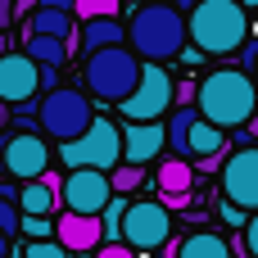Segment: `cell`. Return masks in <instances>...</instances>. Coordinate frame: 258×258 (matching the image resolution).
I'll return each mask as SVG.
<instances>
[{"label":"cell","instance_id":"1","mask_svg":"<svg viewBox=\"0 0 258 258\" xmlns=\"http://www.w3.org/2000/svg\"><path fill=\"white\" fill-rule=\"evenodd\" d=\"M132 54L141 63H168L177 54H186V18L172 0H145L132 23H127V36Z\"/></svg>","mask_w":258,"mask_h":258},{"label":"cell","instance_id":"2","mask_svg":"<svg viewBox=\"0 0 258 258\" xmlns=\"http://www.w3.org/2000/svg\"><path fill=\"white\" fill-rule=\"evenodd\" d=\"M254 104H258V86L245 68H213L195 91V113L204 122H213L218 132L245 127Z\"/></svg>","mask_w":258,"mask_h":258},{"label":"cell","instance_id":"3","mask_svg":"<svg viewBox=\"0 0 258 258\" xmlns=\"http://www.w3.org/2000/svg\"><path fill=\"white\" fill-rule=\"evenodd\" d=\"M181 18L195 54H231L249 41V9L236 0H200Z\"/></svg>","mask_w":258,"mask_h":258},{"label":"cell","instance_id":"4","mask_svg":"<svg viewBox=\"0 0 258 258\" xmlns=\"http://www.w3.org/2000/svg\"><path fill=\"white\" fill-rule=\"evenodd\" d=\"M136 77H141V59L127 45H100V50L86 54V68H82L86 91L95 100H109V104H118L122 95H132Z\"/></svg>","mask_w":258,"mask_h":258},{"label":"cell","instance_id":"5","mask_svg":"<svg viewBox=\"0 0 258 258\" xmlns=\"http://www.w3.org/2000/svg\"><path fill=\"white\" fill-rule=\"evenodd\" d=\"M59 159L68 168H100V172L118 168V159H122V132H118V122L91 118V127L82 136L59 141Z\"/></svg>","mask_w":258,"mask_h":258},{"label":"cell","instance_id":"6","mask_svg":"<svg viewBox=\"0 0 258 258\" xmlns=\"http://www.w3.org/2000/svg\"><path fill=\"white\" fill-rule=\"evenodd\" d=\"M172 77L163 73V63H141V77H136V86H132V95H122L118 100V109H122V118L127 122H159L177 100H172Z\"/></svg>","mask_w":258,"mask_h":258},{"label":"cell","instance_id":"7","mask_svg":"<svg viewBox=\"0 0 258 258\" xmlns=\"http://www.w3.org/2000/svg\"><path fill=\"white\" fill-rule=\"evenodd\" d=\"M91 100L77 91V86H54L41 104H36V122L45 127V136H54V141H73V136H82L86 127H91Z\"/></svg>","mask_w":258,"mask_h":258},{"label":"cell","instance_id":"8","mask_svg":"<svg viewBox=\"0 0 258 258\" xmlns=\"http://www.w3.org/2000/svg\"><path fill=\"white\" fill-rule=\"evenodd\" d=\"M118 240L132 245V249H145L154 254L159 245L172 240V213L159 204V200H136L122 209V222H118Z\"/></svg>","mask_w":258,"mask_h":258},{"label":"cell","instance_id":"9","mask_svg":"<svg viewBox=\"0 0 258 258\" xmlns=\"http://www.w3.org/2000/svg\"><path fill=\"white\" fill-rule=\"evenodd\" d=\"M218 181H222V200L254 213L258 209V145H240L236 154H227V163L218 168Z\"/></svg>","mask_w":258,"mask_h":258},{"label":"cell","instance_id":"10","mask_svg":"<svg viewBox=\"0 0 258 258\" xmlns=\"http://www.w3.org/2000/svg\"><path fill=\"white\" fill-rule=\"evenodd\" d=\"M0 168H5L9 177H18V181H36V177L50 168V145H45V136H36V132H14V136H5V141H0Z\"/></svg>","mask_w":258,"mask_h":258},{"label":"cell","instance_id":"11","mask_svg":"<svg viewBox=\"0 0 258 258\" xmlns=\"http://www.w3.org/2000/svg\"><path fill=\"white\" fill-rule=\"evenodd\" d=\"M113 186H109V172L100 168H68V177L59 181V200L68 213H100L109 204Z\"/></svg>","mask_w":258,"mask_h":258},{"label":"cell","instance_id":"12","mask_svg":"<svg viewBox=\"0 0 258 258\" xmlns=\"http://www.w3.org/2000/svg\"><path fill=\"white\" fill-rule=\"evenodd\" d=\"M36 73H41V63H32L23 50H18V54H0V100L14 104V109H23V104L41 91Z\"/></svg>","mask_w":258,"mask_h":258},{"label":"cell","instance_id":"13","mask_svg":"<svg viewBox=\"0 0 258 258\" xmlns=\"http://www.w3.org/2000/svg\"><path fill=\"white\" fill-rule=\"evenodd\" d=\"M54 240L77 258V254H91V249L104 240V231H100V218H95V213H63V218L54 222Z\"/></svg>","mask_w":258,"mask_h":258},{"label":"cell","instance_id":"14","mask_svg":"<svg viewBox=\"0 0 258 258\" xmlns=\"http://www.w3.org/2000/svg\"><path fill=\"white\" fill-rule=\"evenodd\" d=\"M163 145H168V136H163V122H132V127H122V163H150V159H159L163 154Z\"/></svg>","mask_w":258,"mask_h":258},{"label":"cell","instance_id":"15","mask_svg":"<svg viewBox=\"0 0 258 258\" xmlns=\"http://www.w3.org/2000/svg\"><path fill=\"white\" fill-rule=\"evenodd\" d=\"M222 136L227 132H218L213 122H204L200 113L186 122V132H181V150H177V159H200V154H222Z\"/></svg>","mask_w":258,"mask_h":258},{"label":"cell","instance_id":"16","mask_svg":"<svg viewBox=\"0 0 258 258\" xmlns=\"http://www.w3.org/2000/svg\"><path fill=\"white\" fill-rule=\"evenodd\" d=\"M127 27L118 18H82V50H100V45H122Z\"/></svg>","mask_w":258,"mask_h":258},{"label":"cell","instance_id":"17","mask_svg":"<svg viewBox=\"0 0 258 258\" xmlns=\"http://www.w3.org/2000/svg\"><path fill=\"white\" fill-rule=\"evenodd\" d=\"M23 54H27L32 63H45V68H63V63H68V41L27 32V45H23Z\"/></svg>","mask_w":258,"mask_h":258},{"label":"cell","instance_id":"18","mask_svg":"<svg viewBox=\"0 0 258 258\" xmlns=\"http://www.w3.org/2000/svg\"><path fill=\"white\" fill-rule=\"evenodd\" d=\"M177 258H231V245L218 231H195L177 245Z\"/></svg>","mask_w":258,"mask_h":258},{"label":"cell","instance_id":"19","mask_svg":"<svg viewBox=\"0 0 258 258\" xmlns=\"http://www.w3.org/2000/svg\"><path fill=\"white\" fill-rule=\"evenodd\" d=\"M32 32H36V36H59V41H68V36H73V14H68V9H45V5H36Z\"/></svg>","mask_w":258,"mask_h":258},{"label":"cell","instance_id":"20","mask_svg":"<svg viewBox=\"0 0 258 258\" xmlns=\"http://www.w3.org/2000/svg\"><path fill=\"white\" fill-rule=\"evenodd\" d=\"M54 200H59V195H54L45 181H27V186L18 190V213H50Z\"/></svg>","mask_w":258,"mask_h":258},{"label":"cell","instance_id":"21","mask_svg":"<svg viewBox=\"0 0 258 258\" xmlns=\"http://www.w3.org/2000/svg\"><path fill=\"white\" fill-rule=\"evenodd\" d=\"M190 181H195L190 159H168V163H159V186H163V190H190Z\"/></svg>","mask_w":258,"mask_h":258},{"label":"cell","instance_id":"22","mask_svg":"<svg viewBox=\"0 0 258 258\" xmlns=\"http://www.w3.org/2000/svg\"><path fill=\"white\" fill-rule=\"evenodd\" d=\"M141 181H145V168H141V163H118V168H109L113 195H132V190H141Z\"/></svg>","mask_w":258,"mask_h":258},{"label":"cell","instance_id":"23","mask_svg":"<svg viewBox=\"0 0 258 258\" xmlns=\"http://www.w3.org/2000/svg\"><path fill=\"white\" fill-rule=\"evenodd\" d=\"M18 231H27L32 240H45V236H54V222H50V213H18Z\"/></svg>","mask_w":258,"mask_h":258},{"label":"cell","instance_id":"24","mask_svg":"<svg viewBox=\"0 0 258 258\" xmlns=\"http://www.w3.org/2000/svg\"><path fill=\"white\" fill-rule=\"evenodd\" d=\"M73 14H82V18H113L118 0H73Z\"/></svg>","mask_w":258,"mask_h":258},{"label":"cell","instance_id":"25","mask_svg":"<svg viewBox=\"0 0 258 258\" xmlns=\"http://www.w3.org/2000/svg\"><path fill=\"white\" fill-rule=\"evenodd\" d=\"M23 258H73V254H68L59 240H50V236H45V240H27Z\"/></svg>","mask_w":258,"mask_h":258},{"label":"cell","instance_id":"26","mask_svg":"<svg viewBox=\"0 0 258 258\" xmlns=\"http://www.w3.org/2000/svg\"><path fill=\"white\" fill-rule=\"evenodd\" d=\"M91 258H136V249L122 245V240H100V245L91 249Z\"/></svg>","mask_w":258,"mask_h":258},{"label":"cell","instance_id":"27","mask_svg":"<svg viewBox=\"0 0 258 258\" xmlns=\"http://www.w3.org/2000/svg\"><path fill=\"white\" fill-rule=\"evenodd\" d=\"M18 231V204L0 195V236H14Z\"/></svg>","mask_w":258,"mask_h":258},{"label":"cell","instance_id":"28","mask_svg":"<svg viewBox=\"0 0 258 258\" xmlns=\"http://www.w3.org/2000/svg\"><path fill=\"white\" fill-rule=\"evenodd\" d=\"M240 231H245V240H240V245H245V254L258 258V209L245 218V227H240Z\"/></svg>","mask_w":258,"mask_h":258},{"label":"cell","instance_id":"29","mask_svg":"<svg viewBox=\"0 0 258 258\" xmlns=\"http://www.w3.org/2000/svg\"><path fill=\"white\" fill-rule=\"evenodd\" d=\"M218 213H222V222H231V227H245V218H249V213H245L240 204H231V200H222Z\"/></svg>","mask_w":258,"mask_h":258},{"label":"cell","instance_id":"30","mask_svg":"<svg viewBox=\"0 0 258 258\" xmlns=\"http://www.w3.org/2000/svg\"><path fill=\"white\" fill-rule=\"evenodd\" d=\"M159 204H163L168 213H172V209H186V204H190V190H163V200H159Z\"/></svg>","mask_w":258,"mask_h":258},{"label":"cell","instance_id":"31","mask_svg":"<svg viewBox=\"0 0 258 258\" xmlns=\"http://www.w3.org/2000/svg\"><path fill=\"white\" fill-rule=\"evenodd\" d=\"M195 168H200V172H218V168H222V154H200Z\"/></svg>","mask_w":258,"mask_h":258},{"label":"cell","instance_id":"32","mask_svg":"<svg viewBox=\"0 0 258 258\" xmlns=\"http://www.w3.org/2000/svg\"><path fill=\"white\" fill-rule=\"evenodd\" d=\"M14 23V0H0V32Z\"/></svg>","mask_w":258,"mask_h":258},{"label":"cell","instance_id":"33","mask_svg":"<svg viewBox=\"0 0 258 258\" xmlns=\"http://www.w3.org/2000/svg\"><path fill=\"white\" fill-rule=\"evenodd\" d=\"M36 5H45V9H68V14H73V0H36Z\"/></svg>","mask_w":258,"mask_h":258},{"label":"cell","instance_id":"34","mask_svg":"<svg viewBox=\"0 0 258 258\" xmlns=\"http://www.w3.org/2000/svg\"><path fill=\"white\" fill-rule=\"evenodd\" d=\"M245 127H249V132L258 136V104H254V113H249V122H245Z\"/></svg>","mask_w":258,"mask_h":258},{"label":"cell","instance_id":"35","mask_svg":"<svg viewBox=\"0 0 258 258\" xmlns=\"http://www.w3.org/2000/svg\"><path fill=\"white\" fill-rule=\"evenodd\" d=\"M172 5H177V9L186 14V9H190V5H200V0H172Z\"/></svg>","mask_w":258,"mask_h":258},{"label":"cell","instance_id":"36","mask_svg":"<svg viewBox=\"0 0 258 258\" xmlns=\"http://www.w3.org/2000/svg\"><path fill=\"white\" fill-rule=\"evenodd\" d=\"M236 5H245V9H249V5H258V0H236Z\"/></svg>","mask_w":258,"mask_h":258},{"label":"cell","instance_id":"37","mask_svg":"<svg viewBox=\"0 0 258 258\" xmlns=\"http://www.w3.org/2000/svg\"><path fill=\"white\" fill-rule=\"evenodd\" d=\"M5 245H9V240H5V236H0V258H5Z\"/></svg>","mask_w":258,"mask_h":258}]
</instances>
